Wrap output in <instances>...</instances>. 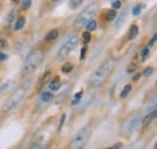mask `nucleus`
I'll return each instance as SVG.
<instances>
[{"label":"nucleus","mask_w":157,"mask_h":149,"mask_svg":"<svg viewBox=\"0 0 157 149\" xmlns=\"http://www.w3.org/2000/svg\"><path fill=\"white\" fill-rule=\"evenodd\" d=\"M42 60H44V52H42L41 49L32 51V52L28 54L25 61H24L23 72H24V74H29V72L36 70L40 65H41Z\"/></svg>","instance_id":"39448f33"},{"label":"nucleus","mask_w":157,"mask_h":149,"mask_svg":"<svg viewBox=\"0 0 157 149\" xmlns=\"http://www.w3.org/2000/svg\"><path fill=\"white\" fill-rule=\"evenodd\" d=\"M24 24H25V18H24V17H20V18L15 22L13 29H15V30H21V29L24 27Z\"/></svg>","instance_id":"2eb2a0df"},{"label":"nucleus","mask_w":157,"mask_h":149,"mask_svg":"<svg viewBox=\"0 0 157 149\" xmlns=\"http://www.w3.org/2000/svg\"><path fill=\"white\" fill-rule=\"evenodd\" d=\"M78 42V36L76 34H74V35H71V36L69 37V38L65 41V43H64V45L60 47V49H59V52H58L59 59H63V58L69 56V54L73 52V49L76 47Z\"/></svg>","instance_id":"423d86ee"},{"label":"nucleus","mask_w":157,"mask_h":149,"mask_svg":"<svg viewBox=\"0 0 157 149\" xmlns=\"http://www.w3.org/2000/svg\"><path fill=\"white\" fill-rule=\"evenodd\" d=\"M152 72H154V69H152V67H146V69L143 71V74H144V76H151Z\"/></svg>","instance_id":"bb28decb"},{"label":"nucleus","mask_w":157,"mask_h":149,"mask_svg":"<svg viewBox=\"0 0 157 149\" xmlns=\"http://www.w3.org/2000/svg\"><path fill=\"white\" fill-rule=\"evenodd\" d=\"M71 71H73V65L71 64L67 63V64L63 65V67H62V72L63 74H70Z\"/></svg>","instance_id":"4be33fe9"},{"label":"nucleus","mask_w":157,"mask_h":149,"mask_svg":"<svg viewBox=\"0 0 157 149\" xmlns=\"http://www.w3.org/2000/svg\"><path fill=\"white\" fill-rule=\"evenodd\" d=\"M7 45H9L7 40H6L4 36L0 35V48H5V47H7Z\"/></svg>","instance_id":"393cba45"},{"label":"nucleus","mask_w":157,"mask_h":149,"mask_svg":"<svg viewBox=\"0 0 157 149\" xmlns=\"http://www.w3.org/2000/svg\"><path fill=\"white\" fill-rule=\"evenodd\" d=\"M131 92H132V84H127V85L123 88V90L121 92V94H120V97H121V99H124Z\"/></svg>","instance_id":"a211bd4d"},{"label":"nucleus","mask_w":157,"mask_h":149,"mask_svg":"<svg viewBox=\"0 0 157 149\" xmlns=\"http://www.w3.org/2000/svg\"><path fill=\"white\" fill-rule=\"evenodd\" d=\"M155 42H156V35H154V36H152V38H151V40L149 41V43H147V46H149V47H150V46L152 47V46L155 45Z\"/></svg>","instance_id":"c85d7f7f"},{"label":"nucleus","mask_w":157,"mask_h":149,"mask_svg":"<svg viewBox=\"0 0 157 149\" xmlns=\"http://www.w3.org/2000/svg\"><path fill=\"white\" fill-rule=\"evenodd\" d=\"M121 5H122V2H121L120 0H115V1L113 2V9H114V10L120 9V7H121Z\"/></svg>","instance_id":"cd10ccee"},{"label":"nucleus","mask_w":157,"mask_h":149,"mask_svg":"<svg viewBox=\"0 0 157 149\" xmlns=\"http://www.w3.org/2000/svg\"><path fill=\"white\" fill-rule=\"evenodd\" d=\"M97 12H98V5H97L96 2L90 4L87 7L83 9V11L80 12V15L76 17L75 22H74V28H75L76 30L83 28L90 20L93 19V17L97 15Z\"/></svg>","instance_id":"7ed1b4c3"},{"label":"nucleus","mask_w":157,"mask_h":149,"mask_svg":"<svg viewBox=\"0 0 157 149\" xmlns=\"http://www.w3.org/2000/svg\"><path fill=\"white\" fill-rule=\"evenodd\" d=\"M92 128L91 125H86L73 136L70 143H69V149H83L86 147L88 138L91 136Z\"/></svg>","instance_id":"20e7f679"},{"label":"nucleus","mask_w":157,"mask_h":149,"mask_svg":"<svg viewBox=\"0 0 157 149\" xmlns=\"http://www.w3.org/2000/svg\"><path fill=\"white\" fill-rule=\"evenodd\" d=\"M32 6V0H23L22 1V9L23 10H28Z\"/></svg>","instance_id":"b1692460"},{"label":"nucleus","mask_w":157,"mask_h":149,"mask_svg":"<svg viewBox=\"0 0 157 149\" xmlns=\"http://www.w3.org/2000/svg\"><path fill=\"white\" fill-rule=\"evenodd\" d=\"M82 41H83V43H88L91 41V34L88 31H85L82 34Z\"/></svg>","instance_id":"5701e85b"},{"label":"nucleus","mask_w":157,"mask_h":149,"mask_svg":"<svg viewBox=\"0 0 157 149\" xmlns=\"http://www.w3.org/2000/svg\"><path fill=\"white\" fill-rule=\"evenodd\" d=\"M53 97H55V95H53V93H51V92H42L41 95H40V99H41V101H44V102H48V101H51Z\"/></svg>","instance_id":"9d476101"},{"label":"nucleus","mask_w":157,"mask_h":149,"mask_svg":"<svg viewBox=\"0 0 157 149\" xmlns=\"http://www.w3.org/2000/svg\"><path fill=\"white\" fill-rule=\"evenodd\" d=\"M127 16H128V9H126V10H124V11L121 13V16L117 18V20H116V24H115V25H116V28H117V27H120V25H121V24H122V23L126 20Z\"/></svg>","instance_id":"4468645a"},{"label":"nucleus","mask_w":157,"mask_h":149,"mask_svg":"<svg viewBox=\"0 0 157 149\" xmlns=\"http://www.w3.org/2000/svg\"><path fill=\"white\" fill-rule=\"evenodd\" d=\"M58 36H59L58 29H52V30H50V31L45 35V41H47V42H50V41H55Z\"/></svg>","instance_id":"1a4fd4ad"},{"label":"nucleus","mask_w":157,"mask_h":149,"mask_svg":"<svg viewBox=\"0 0 157 149\" xmlns=\"http://www.w3.org/2000/svg\"><path fill=\"white\" fill-rule=\"evenodd\" d=\"M50 77H51V71H46L45 74L41 76V78L39 79V85H38L39 89L46 83V82H47V81H48V79H50Z\"/></svg>","instance_id":"9b49d317"},{"label":"nucleus","mask_w":157,"mask_h":149,"mask_svg":"<svg viewBox=\"0 0 157 149\" xmlns=\"http://www.w3.org/2000/svg\"><path fill=\"white\" fill-rule=\"evenodd\" d=\"M139 34V29L137 25H132L129 29V34H128V40H134L137 35Z\"/></svg>","instance_id":"ddd939ff"},{"label":"nucleus","mask_w":157,"mask_h":149,"mask_svg":"<svg viewBox=\"0 0 157 149\" xmlns=\"http://www.w3.org/2000/svg\"><path fill=\"white\" fill-rule=\"evenodd\" d=\"M18 1H20V0H11V2H12V4H17Z\"/></svg>","instance_id":"2f4dec72"},{"label":"nucleus","mask_w":157,"mask_h":149,"mask_svg":"<svg viewBox=\"0 0 157 149\" xmlns=\"http://www.w3.org/2000/svg\"><path fill=\"white\" fill-rule=\"evenodd\" d=\"M122 148H123V143H121V142H117V143L113 144L111 147H108V148H105V149H122Z\"/></svg>","instance_id":"a878e982"},{"label":"nucleus","mask_w":157,"mask_h":149,"mask_svg":"<svg viewBox=\"0 0 157 149\" xmlns=\"http://www.w3.org/2000/svg\"><path fill=\"white\" fill-rule=\"evenodd\" d=\"M115 60L114 59H106L103 61L98 67L92 72V74L88 78V84L90 87H99L101 85L111 74V72L115 69Z\"/></svg>","instance_id":"f257e3e1"},{"label":"nucleus","mask_w":157,"mask_h":149,"mask_svg":"<svg viewBox=\"0 0 157 149\" xmlns=\"http://www.w3.org/2000/svg\"><path fill=\"white\" fill-rule=\"evenodd\" d=\"M145 7V5L144 4H138L136 7H133L132 9V13H133V16H138L141 11H143V9Z\"/></svg>","instance_id":"aec40b11"},{"label":"nucleus","mask_w":157,"mask_h":149,"mask_svg":"<svg viewBox=\"0 0 157 149\" xmlns=\"http://www.w3.org/2000/svg\"><path fill=\"white\" fill-rule=\"evenodd\" d=\"M85 27H86V29H87L88 33H90V31H93V30L97 29V22H96L94 19H92V20H90Z\"/></svg>","instance_id":"f3484780"},{"label":"nucleus","mask_w":157,"mask_h":149,"mask_svg":"<svg viewBox=\"0 0 157 149\" xmlns=\"http://www.w3.org/2000/svg\"><path fill=\"white\" fill-rule=\"evenodd\" d=\"M140 74H136V76H134V78H133V79H134V81H137L138 78H139V77H140Z\"/></svg>","instance_id":"7c9ffc66"},{"label":"nucleus","mask_w":157,"mask_h":149,"mask_svg":"<svg viewBox=\"0 0 157 149\" xmlns=\"http://www.w3.org/2000/svg\"><path fill=\"white\" fill-rule=\"evenodd\" d=\"M82 2H83V0H69V7L70 9H73V10H75V9H78L80 5H82Z\"/></svg>","instance_id":"6ab92c4d"},{"label":"nucleus","mask_w":157,"mask_h":149,"mask_svg":"<svg viewBox=\"0 0 157 149\" xmlns=\"http://www.w3.org/2000/svg\"><path fill=\"white\" fill-rule=\"evenodd\" d=\"M86 56V48L83 47L82 49H81V56H80V59H83Z\"/></svg>","instance_id":"c756f323"},{"label":"nucleus","mask_w":157,"mask_h":149,"mask_svg":"<svg viewBox=\"0 0 157 149\" xmlns=\"http://www.w3.org/2000/svg\"><path fill=\"white\" fill-rule=\"evenodd\" d=\"M60 85H62L60 79H59L58 77H56V78H53V79L50 82L48 88H50V90H51V92H57L59 88H60Z\"/></svg>","instance_id":"6e6552de"},{"label":"nucleus","mask_w":157,"mask_h":149,"mask_svg":"<svg viewBox=\"0 0 157 149\" xmlns=\"http://www.w3.org/2000/svg\"><path fill=\"white\" fill-rule=\"evenodd\" d=\"M150 54V51H149V48L146 47V48H143L141 51H140V54H139V58H140V60L143 61V60H145L147 56Z\"/></svg>","instance_id":"412c9836"},{"label":"nucleus","mask_w":157,"mask_h":149,"mask_svg":"<svg viewBox=\"0 0 157 149\" xmlns=\"http://www.w3.org/2000/svg\"><path fill=\"white\" fill-rule=\"evenodd\" d=\"M29 88H30V82H25V83H23L21 87H18V88L16 89V92H13V93L11 94V96H10V97L6 100V102L4 104V106H2V112L13 111V110L20 105L21 102H22V100L24 99V96L28 93Z\"/></svg>","instance_id":"f03ea898"},{"label":"nucleus","mask_w":157,"mask_h":149,"mask_svg":"<svg viewBox=\"0 0 157 149\" xmlns=\"http://www.w3.org/2000/svg\"><path fill=\"white\" fill-rule=\"evenodd\" d=\"M52 1H55V2H57V1H59V0H52Z\"/></svg>","instance_id":"473e14b6"},{"label":"nucleus","mask_w":157,"mask_h":149,"mask_svg":"<svg viewBox=\"0 0 157 149\" xmlns=\"http://www.w3.org/2000/svg\"><path fill=\"white\" fill-rule=\"evenodd\" d=\"M116 17H117V13H116V11H115V10H109V11H106L105 19H106L108 22H111V20L116 19Z\"/></svg>","instance_id":"dca6fc26"},{"label":"nucleus","mask_w":157,"mask_h":149,"mask_svg":"<svg viewBox=\"0 0 157 149\" xmlns=\"http://www.w3.org/2000/svg\"><path fill=\"white\" fill-rule=\"evenodd\" d=\"M18 13V10L17 9H13L10 13H9V17H7V25H11L15 23V19H16V16Z\"/></svg>","instance_id":"f8f14e48"},{"label":"nucleus","mask_w":157,"mask_h":149,"mask_svg":"<svg viewBox=\"0 0 157 149\" xmlns=\"http://www.w3.org/2000/svg\"><path fill=\"white\" fill-rule=\"evenodd\" d=\"M156 114H157V112H156V108H154L151 112H149L145 117H144V119H143V125L144 126H146V125H149V124H151L154 120H155V118H156Z\"/></svg>","instance_id":"0eeeda50"}]
</instances>
